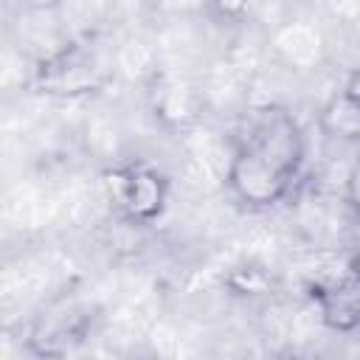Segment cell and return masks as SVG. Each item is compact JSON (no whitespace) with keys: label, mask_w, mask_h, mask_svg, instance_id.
I'll list each match as a JSON object with an SVG mask.
<instances>
[{"label":"cell","mask_w":360,"mask_h":360,"mask_svg":"<svg viewBox=\"0 0 360 360\" xmlns=\"http://www.w3.org/2000/svg\"><path fill=\"white\" fill-rule=\"evenodd\" d=\"M304 166L307 135L301 121L281 104H264L248 118L233 143L225 186L239 205L267 211L292 194Z\"/></svg>","instance_id":"1"},{"label":"cell","mask_w":360,"mask_h":360,"mask_svg":"<svg viewBox=\"0 0 360 360\" xmlns=\"http://www.w3.org/2000/svg\"><path fill=\"white\" fill-rule=\"evenodd\" d=\"M110 197L115 208L138 225L155 222L169 202V177L146 163H129L118 166L107 174Z\"/></svg>","instance_id":"2"},{"label":"cell","mask_w":360,"mask_h":360,"mask_svg":"<svg viewBox=\"0 0 360 360\" xmlns=\"http://www.w3.org/2000/svg\"><path fill=\"white\" fill-rule=\"evenodd\" d=\"M307 292L326 329L340 335L360 329V256H352L338 270L315 278Z\"/></svg>","instance_id":"3"},{"label":"cell","mask_w":360,"mask_h":360,"mask_svg":"<svg viewBox=\"0 0 360 360\" xmlns=\"http://www.w3.org/2000/svg\"><path fill=\"white\" fill-rule=\"evenodd\" d=\"M318 129L335 143H360V87L335 90L318 110Z\"/></svg>","instance_id":"4"},{"label":"cell","mask_w":360,"mask_h":360,"mask_svg":"<svg viewBox=\"0 0 360 360\" xmlns=\"http://www.w3.org/2000/svg\"><path fill=\"white\" fill-rule=\"evenodd\" d=\"M250 8V0H205V11L214 22H222V25H236L245 20Z\"/></svg>","instance_id":"5"},{"label":"cell","mask_w":360,"mask_h":360,"mask_svg":"<svg viewBox=\"0 0 360 360\" xmlns=\"http://www.w3.org/2000/svg\"><path fill=\"white\" fill-rule=\"evenodd\" d=\"M346 200L354 208V214L360 217V158L354 160V166L346 174Z\"/></svg>","instance_id":"6"},{"label":"cell","mask_w":360,"mask_h":360,"mask_svg":"<svg viewBox=\"0 0 360 360\" xmlns=\"http://www.w3.org/2000/svg\"><path fill=\"white\" fill-rule=\"evenodd\" d=\"M8 6L20 14H42V11L59 8L62 0H8Z\"/></svg>","instance_id":"7"}]
</instances>
